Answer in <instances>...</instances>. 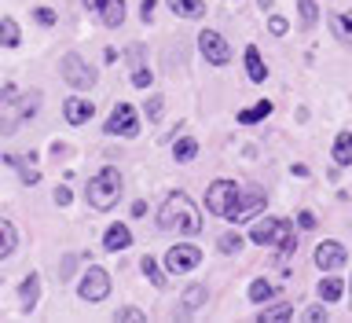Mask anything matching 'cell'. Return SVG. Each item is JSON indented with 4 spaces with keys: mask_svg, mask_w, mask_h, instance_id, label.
<instances>
[{
    "mask_svg": "<svg viewBox=\"0 0 352 323\" xmlns=\"http://www.w3.org/2000/svg\"><path fill=\"white\" fill-rule=\"evenodd\" d=\"M272 294H275V286H272L268 280H253V283H250V302L261 305V302H268Z\"/></svg>",
    "mask_w": 352,
    "mask_h": 323,
    "instance_id": "obj_30",
    "label": "cell"
},
{
    "mask_svg": "<svg viewBox=\"0 0 352 323\" xmlns=\"http://www.w3.org/2000/svg\"><path fill=\"white\" fill-rule=\"evenodd\" d=\"M15 99H19V88H15V85H4V88H0V103H15Z\"/></svg>",
    "mask_w": 352,
    "mask_h": 323,
    "instance_id": "obj_40",
    "label": "cell"
},
{
    "mask_svg": "<svg viewBox=\"0 0 352 323\" xmlns=\"http://www.w3.org/2000/svg\"><path fill=\"white\" fill-rule=\"evenodd\" d=\"M198 48H202V55H206L213 66H228V59H231L228 41L220 37L217 30H202V33H198Z\"/></svg>",
    "mask_w": 352,
    "mask_h": 323,
    "instance_id": "obj_10",
    "label": "cell"
},
{
    "mask_svg": "<svg viewBox=\"0 0 352 323\" xmlns=\"http://www.w3.org/2000/svg\"><path fill=\"white\" fill-rule=\"evenodd\" d=\"M297 11H301V26L305 30H312L319 22V4L316 0H297Z\"/></svg>",
    "mask_w": 352,
    "mask_h": 323,
    "instance_id": "obj_28",
    "label": "cell"
},
{
    "mask_svg": "<svg viewBox=\"0 0 352 323\" xmlns=\"http://www.w3.org/2000/svg\"><path fill=\"white\" fill-rule=\"evenodd\" d=\"M261 209H264V191L261 187H250V191L239 195V202L231 206V213L224 220H231V225H246L253 213H261Z\"/></svg>",
    "mask_w": 352,
    "mask_h": 323,
    "instance_id": "obj_9",
    "label": "cell"
},
{
    "mask_svg": "<svg viewBox=\"0 0 352 323\" xmlns=\"http://www.w3.org/2000/svg\"><path fill=\"white\" fill-rule=\"evenodd\" d=\"M217 247H220V253H239L242 250V239L235 236V231H228V236H220Z\"/></svg>",
    "mask_w": 352,
    "mask_h": 323,
    "instance_id": "obj_32",
    "label": "cell"
},
{
    "mask_svg": "<svg viewBox=\"0 0 352 323\" xmlns=\"http://www.w3.org/2000/svg\"><path fill=\"white\" fill-rule=\"evenodd\" d=\"M107 294H110V272L92 264V269L81 275V283H77V298H81V302H103Z\"/></svg>",
    "mask_w": 352,
    "mask_h": 323,
    "instance_id": "obj_7",
    "label": "cell"
},
{
    "mask_svg": "<svg viewBox=\"0 0 352 323\" xmlns=\"http://www.w3.org/2000/svg\"><path fill=\"white\" fill-rule=\"evenodd\" d=\"M99 19H103V26L118 30L121 22H125V0H99Z\"/></svg>",
    "mask_w": 352,
    "mask_h": 323,
    "instance_id": "obj_15",
    "label": "cell"
},
{
    "mask_svg": "<svg viewBox=\"0 0 352 323\" xmlns=\"http://www.w3.org/2000/svg\"><path fill=\"white\" fill-rule=\"evenodd\" d=\"M114 320H125V323H136V320H147V316H143V313H140V309H132V305H129V309H118V313H114Z\"/></svg>",
    "mask_w": 352,
    "mask_h": 323,
    "instance_id": "obj_36",
    "label": "cell"
},
{
    "mask_svg": "<svg viewBox=\"0 0 352 323\" xmlns=\"http://www.w3.org/2000/svg\"><path fill=\"white\" fill-rule=\"evenodd\" d=\"M334 165H352V132H338V140H334Z\"/></svg>",
    "mask_w": 352,
    "mask_h": 323,
    "instance_id": "obj_22",
    "label": "cell"
},
{
    "mask_svg": "<svg viewBox=\"0 0 352 323\" xmlns=\"http://www.w3.org/2000/svg\"><path fill=\"white\" fill-rule=\"evenodd\" d=\"M37 107H41V92L22 96L19 99V118H33V114H37Z\"/></svg>",
    "mask_w": 352,
    "mask_h": 323,
    "instance_id": "obj_31",
    "label": "cell"
},
{
    "mask_svg": "<svg viewBox=\"0 0 352 323\" xmlns=\"http://www.w3.org/2000/svg\"><path fill=\"white\" fill-rule=\"evenodd\" d=\"M33 19H37L41 26H55V22H59V15H55L52 8H37V11H33Z\"/></svg>",
    "mask_w": 352,
    "mask_h": 323,
    "instance_id": "obj_34",
    "label": "cell"
},
{
    "mask_svg": "<svg viewBox=\"0 0 352 323\" xmlns=\"http://www.w3.org/2000/svg\"><path fill=\"white\" fill-rule=\"evenodd\" d=\"M345 261H349V253L334 239H327V242H319V247H316V269L319 272H338Z\"/></svg>",
    "mask_w": 352,
    "mask_h": 323,
    "instance_id": "obj_11",
    "label": "cell"
},
{
    "mask_svg": "<svg viewBox=\"0 0 352 323\" xmlns=\"http://www.w3.org/2000/svg\"><path fill=\"white\" fill-rule=\"evenodd\" d=\"M198 264H202V250L191 247V242H180V247H173L165 253V269L173 275H184V272H195Z\"/></svg>",
    "mask_w": 352,
    "mask_h": 323,
    "instance_id": "obj_8",
    "label": "cell"
},
{
    "mask_svg": "<svg viewBox=\"0 0 352 323\" xmlns=\"http://www.w3.org/2000/svg\"><path fill=\"white\" fill-rule=\"evenodd\" d=\"M286 316H294V305H290V302L261 309V316H257V320H268V323H275V320H286Z\"/></svg>",
    "mask_w": 352,
    "mask_h": 323,
    "instance_id": "obj_29",
    "label": "cell"
},
{
    "mask_svg": "<svg viewBox=\"0 0 352 323\" xmlns=\"http://www.w3.org/2000/svg\"><path fill=\"white\" fill-rule=\"evenodd\" d=\"M319 291V302H341V294H345V283L341 280H323L316 286Z\"/></svg>",
    "mask_w": 352,
    "mask_h": 323,
    "instance_id": "obj_26",
    "label": "cell"
},
{
    "mask_svg": "<svg viewBox=\"0 0 352 323\" xmlns=\"http://www.w3.org/2000/svg\"><path fill=\"white\" fill-rule=\"evenodd\" d=\"M19 176H22V184H37V180H41V173H37V169H30V165H26V169H22Z\"/></svg>",
    "mask_w": 352,
    "mask_h": 323,
    "instance_id": "obj_42",
    "label": "cell"
},
{
    "mask_svg": "<svg viewBox=\"0 0 352 323\" xmlns=\"http://www.w3.org/2000/svg\"><path fill=\"white\" fill-rule=\"evenodd\" d=\"M59 74H63V81L70 85V88H77V92H85V88H92L96 85V70L88 66L81 55H63V63H59Z\"/></svg>",
    "mask_w": 352,
    "mask_h": 323,
    "instance_id": "obj_6",
    "label": "cell"
},
{
    "mask_svg": "<svg viewBox=\"0 0 352 323\" xmlns=\"http://www.w3.org/2000/svg\"><path fill=\"white\" fill-rule=\"evenodd\" d=\"M85 8H88V11H96V8H99V0H85Z\"/></svg>",
    "mask_w": 352,
    "mask_h": 323,
    "instance_id": "obj_45",
    "label": "cell"
},
{
    "mask_svg": "<svg viewBox=\"0 0 352 323\" xmlns=\"http://www.w3.org/2000/svg\"><path fill=\"white\" fill-rule=\"evenodd\" d=\"M297 228H305V231L316 228V217H312V213H301V217H297Z\"/></svg>",
    "mask_w": 352,
    "mask_h": 323,
    "instance_id": "obj_43",
    "label": "cell"
},
{
    "mask_svg": "<svg viewBox=\"0 0 352 323\" xmlns=\"http://www.w3.org/2000/svg\"><path fill=\"white\" fill-rule=\"evenodd\" d=\"M37 294H41V275L30 272L26 280H22V291H19V302H22V309H26V313L37 305Z\"/></svg>",
    "mask_w": 352,
    "mask_h": 323,
    "instance_id": "obj_18",
    "label": "cell"
},
{
    "mask_svg": "<svg viewBox=\"0 0 352 323\" xmlns=\"http://www.w3.org/2000/svg\"><path fill=\"white\" fill-rule=\"evenodd\" d=\"M239 195H242V187L235 180H213V184H209V191H206V209H209V213H217V217H228L231 206L239 202Z\"/></svg>",
    "mask_w": 352,
    "mask_h": 323,
    "instance_id": "obj_4",
    "label": "cell"
},
{
    "mask_svg": "<svg viewBox=\"0 0 352 323\" xmlns=\"http://www.w3.org/2000/svg\"><path fill=\"white\" fill-rule=\"evenodd\" d=\"M15 242H19V231H15V225H11V220H0V261H4L8 253L15 250Z\"/></svg>",
    "mask_w": 352,
    "mask_h": 323,
    "instance_id": "obj_24",
    "label": "cell"
},
{
    "mask_svg": "<svg viewBox=\"0 0 352 323\" xmlns=\"http://www.w3.org/2000/svg\"><path fill=\"white\" fill-rule=\"evenodd\" d=\"M169 8L180 19H202L206 15V0H169Z\"/></svg>",
    "mask_w": 352,
    "mask_h": 323,
    "instance_id": "obj_20",
    "label": "cell"
},
{
    "mask_svg": "<svg viewBox=\"0 0 352 323\" xmlns=\"http://www.w3.org/2000/svg\"><path fill=\"white\" fill-rule=\"evenodd\" d=\"M107 136H125V140H136L140 136V110L132 103H118L114 114L107 118Z\"/></svg>",
    "mask_w": 352,
    "mask_h": 323,
    "instance_id": "obj_5",
    "label": "cell"
},
{
    "mask_svg": "<svg viewBox=\"0 0 352 323\" xmlns=\"http://www.w3.org/2000/svg\"><path fill=\"white\" fill-rule=\"evenodd\" d=\"M327 22H330V33L338 41L352 44V8L349 11H327Z\"/></svg>",
    "mask_w": 352,
    "mask_h": 323,
    "instance_id": "obj_13",
    "label": "cell"
},
{
    "mask_svg": "<svg viewBox=\"0 0 352 323\" xmlns=\"http://www.w3.org/2000/svg\"><path fill=\"white\" fill-rule=\"evenodd\" d=\"M162 107H165V99H162V96H151V99H147V118L158 121V118H162Z\"/></svg>",
    "mask_w": 352,
    "mask_h": 323,
    "instance_id": "obj_35",
    "label": "cell"
},
{
    "mask_svg": "<svg viewBox=\"0 0 352 323\" xmlns=\"http://www.w3.org/2000/svg\"><path fill=\"white\" fill-rule=\"evenodd\" d=\"M195 154H198V140L184 136V140H176V143H173V158H176V162H191Z\"/></svg>",
    "mask_w": 352,
    "mask_h": 323,
    "instance_id": "obj_27",
    "label": "cell"
},
{
    "mask_svg": "<svg viewBox=\"0 0 352 323\" xmlns=\"http://www.w3.org/2000/svg\"><path fill=\"white\" fill-rule=\"evenodd\" d=\"M55 202H59V206H70V187H55Z\"/></svg>",
    "mask_w": 352,
    "mask_h": 323,
    "instance_id": "obj_41",
    "label": "cell"
},
{
    "mask_svg": "<svg viewBox=\"0 0 352 323\" xmlns=\"http://www.w3.org/2000/svg\"><path fill=\"white\" fill-rule=\"evenodd\" d=\"M246 74H250V81H257V85L268 77V66H264L257 44H246Z\"/></svg>",
    "mask_w": 352,
    "mask_h": 323,
    "instance_id": "obj_17",
    "label": "cell"
},
{
    "mask_svg": "<svg viewBox=\"0 0 352 323\" xmlns=\"http://www.w3.org/2000/svg\"><path fill=\"white\" fill-rule=\"evenodd\" d=\"M198 305H206V286H202V283H195V286H187V291H184L180 313H195Z\"/></svg>",
    "mask_w": 352,
    "mask_h": 323,
    "instance_id": "obj_21",
    "label": "cell"
},
{
    "mask_svg": "<svg viewBox=\"0 0 352 323\" xmlns=\"http://www.w3.org/2000/svg\"><path fill=\"white\" fill-rule=\"evenodd\" d=\"M323 320H327V309H323V305H312V309L305 313V323H323Z\"/></svg>",
    "mask_w": 352,
    "mask_h": 323,
    "instance_id": "obj_38",
    "label": "cell"
},
{
    "mask_svg": "<svg viewBox=\"0 0 352 323\" xmlns=\"http://www.w3.org/2000/svg\"><path fill=\"white\" fill-rule=\"evenodd\" d=\"M154 8H158V0H143V4H140V19L151 22L154 19Z\"/></svg>",
    "mask_w": 352,
    "mask_h": 323,
    "instance_id": "obj_39",
    "label": "cell"
},
{
    "mask_svg": "<svg viewBox=\"0 0 352 323\" xmlns=\"http://www.w3.org/2000/svg\"><path fill=\"white\" fill-rule=\"evenodd\" d=\"M286 30H290V22H286L283 15H272V19H268V33H272V37H283Z\"/></svg>",
    "mask_w": 352,
    "mask_h": 323,
    "instance_id": "obj_33",
    "label": "cell"
},
{
    "mask_svg": "<svg viewBox=\"0 0 352 323\" xmlns=\"http://www.w3.org/2000/svg\"><path fill=\"white\" fill-rule=\"evenodd\" d=\"M140 272L151 280L154 291H165V272L158 269V261H154V258H143V261H140Z\"/></svg>",
    "mask_w": 352,
    "mask_h": 323,
    "instance_id": "obj_25",
    "label": "cell"
},
{
    "mask_svg": "<svg viewBox=\"0 0 352 323\" xmlns=\"http://www.w3.org/2000/svg\"><path fill=\"white\" fill-rule=\"evenodd\" d=\"M77 269V258H74V253H66V258H63V264H59V280H70V272Z\"/></svg>",
    "mask_w": 352,
    "mask_h": 323,
    "instance_id": "obj_37",
    "label": "cell"
},
{
    "mask_svg": "<svg viewBox=\"0 0 352 323\" xmlns=\"http://www.w3.org/2000/svg\"><path fill=\"white\" fill-rule=\"evenodd\" d=\"M96 110H92V103H85V99H77V96H70L63 103V118L70 121V125H85L88 118H92Z\"/></svg>",
    "mask_w": 352,
    "mask_h": 323,
    "instance_id": "obj_14",
    "label": "cell"
},
{
    "mask_svg": "<svg viewBox=\"0 0 352 323\" xmlns=\"http://www.w3.org/2000/svg\"><path fill=\"white\" fill-rule=\"evenodd\" d=\"M121 187H125V180H121V173H118V169H103V173H96L92 180H88V187H85V198L92 202V209H99V213H107V209H114V206H118Z\"/></svg>",
    "mask_w": 352,
    "mask_h": 323,
    "instance_id": "obj_3",
    "label": "cell"
},
{
    "mask_svg": "<svg viewBox=\"0 0 352 323\" xmlns=\"http://www.w3.org/2000/svg\"><path fill=\"white\" fill-rule=\"evenodd\" d=\"M268 114H272V99H261V103L239 110V125H257V121H264Z\"/></svg>",
    "mask_w": 352,
    "mask_h": 323,
    "instance_id": "obj_19",
    "label": "cell"
},
{
    "mask_svg": "<svg viewBox=\"0 0 352 323\" xmlns=\"http://www.w3.org/2000/svg\"><path fill=\"white\" fill-rule=\"evenodd\" d=\"M22 30L15 26V19H0V48H19Z\"/></svg>",
    "mask_w": 352,
    "mask_h": 323,
    "instance_id": "obj_23",
    "label": "cell"
},
{
    "mask_svg": "<svg viewBox=\"0 0 352 323\" xmlns=\"http://www.w3.org/2000/svg\"><path fill=\"white\" fill-rule=\"evenodd\" d=\"M250 242L257 247H279V261H290L297 253V236H294V225L283 217H264L253 225L250 231Z\"/></svg>",
    "mask_w": 352,
    "mask_h": 323,
    "instance_id": "obj_2",
    "label": "cell"
},
{
    "mask_svg": "<svg viewBox=\"0 0 352 323\" xmlns=\"http://www.w3.org/2000/svg\"><path fill=\"white\" fill-rule=\"evenodd\" d=\"M294 176H301V180H305V176H308V165L297 162V165H294Z\"/></svg>",
    "mask_w": 352,
    "mask_h": 323,
    "instance_id": "obj_44",
    "label": "cell"
},
{
    "mask_svg": "<svg viewBox=\"0 0 352 323\" xmlns=\"http://www.w3.org/2000/svg\"><path fill=\"white\" fill-rule=\"evenodd\" d=\"M158 228L162 231H180V236H198L202 231V213L198 202L184 191H173L158 209Z\"/></svg>",
    "mask_w": 352,
    "mask_h": 323,
    "instance_id": "obj_1",
    "label": "cell"
},
{
    "mask_svg": "<svg viewBox=\"0 0 352 323\" xmlns=\"http://www.w3.org/2000/svg\"><path fill=\"white\" fill-rule=\"evenodd\" d=\"M129 247H132V231H129V225H110L107 236H103V250L121 253V250H129Z\"/></svg>",
    "mask_w": 352,
    "mask_h": 323,
    "instance_id": "obj_12",
    "label": "cell"
},
{
    "mask_svg": "<svg viewBox=\"0 0 352 323\" xmlns=\"http://www.w3.org/2000/svg\"><path fill=\"white\" fill-rule=\"evenodd\" d=\"M129 63H132V85H136V88H147L154 77H151L147 66H143V48H140V44H132V48H129Z\"/></svg>",
    "mask_w": 352,
    "mask_h": 323,
    "instance_id": "obj_16",
    "label": "cell"
}]
</instances>
